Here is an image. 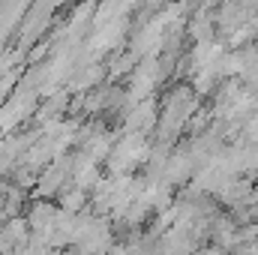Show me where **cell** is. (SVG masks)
Returning <instances> with one entry per match:
<instances>
[{
  "label": "cell",
  "instance_id": "obj_1",
  "mask_svg": "<svg viewBox=\"0 0 258 255\" xmlns=\"http://www.w3.org/2000/svg\"><path fill=\"white\" fill-rule=\"evenodd\" d=\"M189 174H192V156H189L186 150H180V153H171L168 165L162 168V180H165L168 186H174V183H183Z\"/></svg>",
  "mask_w": 258,
  "mask_h": 255
},
{
  "label": "cell",
  "instance_id": "obj_2",
  "mask_svg": "<svg viewBox=\"0 0 258 255\" xmlns=\"http://www.w3.org/2000/svg\"><path fill=\"white\" fill-rule=\"evenodd\" d=\"M84 201H87V192L78 189V186L63 189L60 195H57V207H60V210H66V213H72V216H78V213H81Z\"/></svg>",
  "mask_w": 258,
  "mask_h": 255
}]
</instances>
